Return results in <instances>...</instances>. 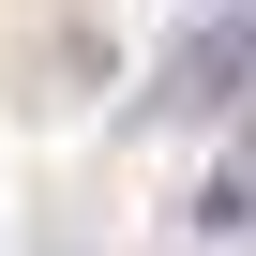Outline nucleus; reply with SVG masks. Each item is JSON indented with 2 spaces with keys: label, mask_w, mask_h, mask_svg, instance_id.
<instances>
[{
  "label": "nucleus",
  "mask_w": 256,
  "mask_h": 256,
  "mask_svg": "<svg viewBox=\"0 0 256 256\" xmlns=\"http://www.w3.org/2000/svg\"><path fill=\"white\" fill-rule=\"evenodd\" d=\"M241 60H256V16H211V30L166 60V106H226V76H241Z\"/></svg>",
  "instance_id": "obj_1"
},
{
  "label": "nucleus",
  "mask_w": 256,
  "mask_h": 256,
  "mask_svg": "<svg viewBox=\"0 0 256 256\" xmlns=\"http://www.w3.org/2000/svg\"><path fill=\"white\" fill-rule=\"evenodd\" d=\"M196 226H256V151H226V181H211V211Z\"/></svg>",
  "instance_id": "obj_2"
}]
</instances>
